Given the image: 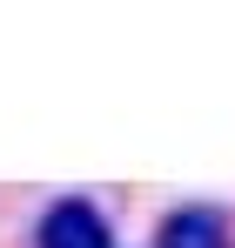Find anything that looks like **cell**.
<instances>
[{
	"mask_svg": "<svg viewBox=\"0 0 235 248\" xmlns=\"http://www.w3.org/2000/svg\"><path fill=\"white\" fill-rule=\"evenodd\" d=\"M155 248H229V221H222V208H175L161 221Z\"/></svg>",
	"mask_w": 235,
	"mask_h": 248,
	"instance_id": "2",
	"label": "cell"
},
{
	"mask_svg": "<svg viewBox=\"0 0 235 248\" xmlns=\"http://www.w3.org/2000/svg\"><path fill=\"white\" fill-rule=\"evenodd\" d=\"M34 242H40V248H115V242H108V221H101L94 202H54L47 215H40Z\"/></svg>",
	"mask_w": 235,
	"mask_h": 248,
	"instance_id": "1",
	"label": "cell"
}]
</instances>
